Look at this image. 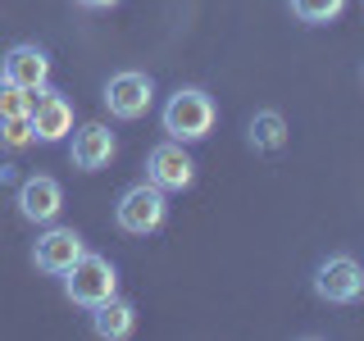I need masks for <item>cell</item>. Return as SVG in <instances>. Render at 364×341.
I'll return each instance as SVG.
<instances>
[{
    "label": "cell",
    "instance_id": "obj_1",
    "mask_svg": "<svg viewBox=\"0 0 364 341\" xmlns=\"http://www.w3.org/2000/svg\"><path fill=\"white\" fill-rule=\"evenodd\" d=\"M159 123H164V132L173 136V141L191 146V141H205V136L214 132L219 105H214V96L200 91V87H178L173 96L164 100V109H159Z\"/></svg>",
    "mask_w": 364,
    "mask_h": 341
},
{
    "label": "cell",
    "instance_id": "obj_2",
    "mask_svg": "<svg viewBox=\"0 0 364 341\" xmlns=\"http://www.w3.org/2000/svg\"><path fill=\"white\" fill-rule=\"evenodd\" d=\"M64 296L77 310H96L100 301L119 296V269H114V259L96 255V250H82V259L64 273Z\"/></svg>",
    "mask_w": 364,
    "mask_h": 341
},
{
    "label": "cell",
    "instance_id": "obj_3",
    "mask_svg": "<svg viewBox=\"0 0 364 341\" xmlns=\"http://www.w3.org/2000/svg\"><path fill=\"white\" fill-rule=\"evenodd\" d=\"M168 219V191H159L155 182H132L119 200H114V223L128 237H151Z\"/></svg>",
    "mask_w": 364,
    "mask_h": 341
},
{
    "label": "cell",
    "instance_id": "obj_4",
    "mask_svg": "<svg viewBox=\"0 0 364 341\" xmlns=\"http://www.w3.org/2000/svg\"><path fill=\"white\" fill-rule=\"evenodd\" d=\"M314 296L323 305H355L364 301V269L350 255H328L314 269Z\"/></svg>",
    "mask_w": 364,
    "mask_h": 341
},
{
    "label": "cell",
    "instance_id": "obj_5",
    "mask_svg": "<svg viewBox=\"0 0 364 341\" xmlns=\"http://www.w3.org/2000/svg\"><path fill=\"white\" fill-rule=\"evenodd\" d=\"M82 250H87V242H82V232H77V227L46 223V232L32 242V264H37L46 278H64V273L82 259Z\"/></svg>",
    "mask_w": 364,
    "mask_h": 341
},
{
    "label": "cell",
    "instance_id": "obj_6",
    "mask_svg": "<svg viewBox=\"0 0 364 341\" xmlns=\"http://www.w3.org/2000/svg\"><path fill=\"white\" fill-rule=\"evenodd\" d=\"M100 100H105V109L114 119L132 123L155 105V82H151V73H141V68H123V73H114L105 82V96Z\"/></svg>",
    "mask_w": 364,
    "mask_h": 341
},
{
    "label": "cell",
    "instance_id": "obj_7",
    "mask_svg": "<svg viewBox=\"0 0 364 341\" xmlns=\"http://www.w3.org/2000/svg\"><path fill=\"white\" fill-rule=\"evenodd\" d=\"M146 182H155L159 191H187L196 182V159L187 155L182 141H159L151 155H146Z\"/></svg>",
    "mask_w": 364,
    "mask_h": 341
},
{
    "label": "cell",
    "instance_id": "obj_8",
    "mask_svg": "<svg viewBox=\"0 0 364 341\" xmlns=\"http://www.w3.org/2000/svg\"><path fill=\"white\" fill-rule=\"evenodd\" d=\"M28 119H32V136H37L41 146H55L73 132V100L55 87H41L37 96H32Z\"/></svg>",
    "mask_w": 364,
    "mask_h": 341
},
{
    "label": "cell",
    "instance_id": "obj_9",
    "mask_svg": "<svg viewBox=\"0 0 364 341\" xmlns=\"http://www.w3.org/2000/svg\"><path fill=\"white\" fill-rule=\"evenodd\" d=\"M0 77H9L23 91H41V87H50V55L37 41H18L0 60Z\"/></svg>",
    "mask_w": 364,
    "mask_h": 341
},
{
    "label": "cell",
    "instance_id": "obj_10",
    "mask_svg": "<svg viewBox=\"0 0 364 341\" xmlns=\"http://www.w3.org/2000/svg\"><path fill=\"white\" fill-rule=\"evenodd\" d=\"M68 136H73V141H68V159H73V168H82V173L109 168L114 151H119V141H114V132L105 123H82V128H73Z\"/></svg>",
    "mask_w": 364,
    "mask_h": 341
},
{
    "label": "cell",
    "instance_id": "obj_11",
    "mask_svg": "<svg viewBox=\"0 0 364 341\" xmlns=\"http://www.w3.org/2000/svg\"><path fill=\"white\" fill-rule=\"evenodd\" d=\"M60 210H64V187L55 178H46V173H32V178H23L18 182V214L28 223H55L60 219Z\"/></svg>",
    "mask_w": 364,
    "mask_h": 341
},
{
    "label": "cell",
    "instance_id": "obj_12",
    "mask_svg": "<svg viewBox=\"0 0 364 341\" xmlns=\"http://www.w3.org/2000/svg\"><path fill=\"white\" fill-rule=\"evenodd\" d=\"M132 328H136V305L123 301V296H109V301H100L91 310V332L100 341H123L132 337Z\"/></svg>",
    "mask_w": 364,
    "mask_h": 341
},
{
    "label": "cell",
    "instance_id": "obj_13",
    "mask_svg": "<svg viewBox=\"0 0 364 341\" xmlns=\"http://www.w3.org/2000/svg\"><path fill=\"white\" fill-rule=\"evenodd\" d=\"M287 119H282L278 109H259L255 119H250V146H255L259 155H278L282 146H287Z\"/></svg>",
    "mask_w": 364,
    "mask_h": 341
},
{
    "label": "cell",
    "instance_id": "obj_14",
    "mask_svg": "<svg viewBox=\"0 0 364 341\" xmlns=\"http://www.w3.org/2000/svg\"><path fill=\"white\" fill-rule=\"evenodd\" d=\"M287 5H291V18H301L305 28H323V23L341 18L346 0H287Z\"/></svg>",
    "mask_w": 364,
    "mask_h": 341
},
{
    "label": "cell",
    "instance_id": "obj_15",
    "mask_svg": "<svg viewBox=\"0 0 364 341\" xmlns=\"http://www.w3.org/2000/svg\"><path fill=\"white\" fill-rule=\"evenodd\" d=\"M32 96H37V91H23V87L9 82V77H0V119H23V114L32 109Z\"/></svg>",
    "mask_w": 364,
    "mask_h": 341
},
{
    "label": "cell",
    "instance_id": "obj_16",
    "mask_svg": "<svg viewBox=\"0 0 364 341\" xmlns=\"http://www.w3.org/2000/svg\"><path fill=\"white\" fill-rule=\"evenodd\" d=\"M37 136H32V119L23 114V119H0V146L5 151H23V146H32Z\"/></svg>",
    "mask_w": 364,
    "mask_h": 341
},
{
    "label": "cell",
    "instance_id": "obj_17",
    "mask_svg": "<svg viewBox=\"0 0 364 341\" xmlns=\"http://www.w3.org/2000/svg\"><path fill=\"white\" fill-rule=\"evenodd\" d=\"M77 5H82V9H114L119 0H77Z\"/></svg>",
    "mask_w": 364,
    "mask_h": 341
}]
</instances>
